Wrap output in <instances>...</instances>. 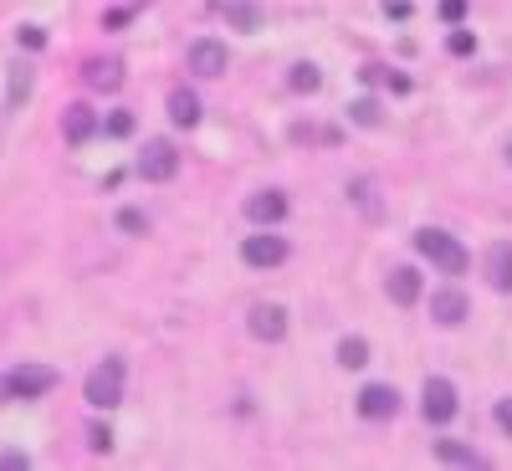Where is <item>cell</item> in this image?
Segmentation results:
<instances>
[{
  "mask_svg": "<svg viewBox=\"0 0 512 471\" xmlns=\"http://www.w3.org/2000/svg\"><path fill=\"white\" fill-rule=\"evenodd\" d=\"M415 251H420L431 267H441L446 277H461L466 267H472V251H466L451 231H441V226H425V231H415Z\"/></svg>",
  "mask_w": 512,
  "mask_h": 471,
  "instance_id": "6da1fadb",
  "label": "cell"
},
{
  "mask_svg": "<svg viewBox=\"0 0 512 471\" xmlns=\"http://www.w3.org/2000/svg\"><path fill=\"white\" fill-rule=\"evenodd\" d=\"M123 359L118 354H108L103 364H93V374H88V384H82V400H88L93 410H113V405H123Z\"/></svg>",
  "mask_w": 512,
  "mask_h": 471,
  "instance_id": "7a4b0ae2",
  "label": "cell"
},
{
  "mask_svg": "<svg viewBox=\"0 0 512 471\" xmlns=\"http://www.w3.org/2000/svg\"><path fill=\"white\" fill-rule=\"evenodd\" d=\"M241 262H246L251 272H272V267H282V262H287V236H277L272 226H256V236L241 241Z\"/></svg>",
  "mask_w": 512,
  "mask_h": 471,
  "instance_id": "3957f363",
  "label": "cell"
},
{
  "mask_svg": "<svg viewBox=\"0 0 512 471\" xmlns=\"http://www.w3.org/2000/svg\"><path fill=\"white\" fill-rule=\"evenodd\" d=\"M57 384H62V374H57L52 364H16V369L6 374L11 400H41V395H52Z\"/></svg>",
  "mask_w": 512,
  "mask_h": 471,
  "instance_id": "277c9868",
  "label": "cell"
},
{
  "mask_svg": "<svg viewBox=\"0 0 512 471\" xmlns=\"http://www.w3.org/2000/svg\"><path fill=\"white\" fill-rule=\"evenodd\" d=\"M456 410H461V400H456V384L446 374H431V379L420 384V415L431 420V425L456 420Z\"/></svg>",
  "mask_w": 512,
  "mask_h": 471,
  "instance_id": "5b68a950",
  "label": "cell"
},
{
  "mask_svg": "<svg viewBox=\"0 0 512 471\" xmlns=\"http://www.w3.org/2000/svg\"><path fill=\"white\" fill-rule=\"evenodd\" d=\"M139 175L149 185H164V180H175L180 175V149L169 144V139H149L144 154H139Z\"/></svg>",
  "mask_w": 512,
  "mask_h": 471,
  "instance_id": "8992f818",
  "label": "cell"
},
{
  "mask_svg": "<svg viewBox=\"0 0 512 471\" xmlns=\"http://www.w3.org/2000/svg\"><path fill=\"white\" fill-rule=\"evenodd\" d=\"M185 62H190V72H195V77H226L231 52H226V41H216V36H200V41H190Z\"/></svg>",
  "mask_w": 512,
  "mask_h": 471,
  "instance_id": "52a82bcc",
  "label": "cell"
},
{
  "mask_svg": "<svg viewBox=\"0 0 512 471\" xmlns=\"http://www.w3.org/2000/svg\"><path fill=\"white\" fill-rule=\"evenodd\" d=\"M246 328H251L256 344H282V338H287V308L282 303H251Z\"/></svg>",
  "mask_w": 512,
  "mask_h": 471,
  "instance_id": "ba28073f",
  "label": "cell"
},
{
  "mask_svg": "<svg viewBox=\"0 0 512 471\" xmlns=\"http://www.w3.org/2000/svg\"><path fill=\"white\" fill-rule=\"evenodd\" d=\"M241 210H246L251 226H282L287 221V195L282 190H251Z\"/></svg>",
  "mask_w": 512,
  "mask_h": 471,
  "instance_id": "9c48e42d",
  "label": "cell"
},
{
  "mask_svg": "<svg viewBox=\"0 0 512 471\" xmlns=\"http://www.w3.org/2000/svg\"><path fill=\"white\" fill-rule=\"evenodd\" d=\"M354 405H359L364 420H395L400 415V390L395 384H364Z\"/></svg>",
  "mask_w": 512,
  "mask_h": 471,
  "instance_id": "30bf717a",
  "label": "cell"
},
{
  "mask_svg": "<svg viewBox=\"0 0 512 471\" xmlns=\"http://www.w3.org/2000/svg\"><path fill=\"white\" fill-rule=\"evenodd\" d=\"M431 318L441 328H461L466 318H472V303H466L461 287H441V292H431Z\"/></svg>",
  "mask_w": 512,
  "mask_h": 471,
  "instance_id": "8fae6325",
  "label": "cell"
},
{
  "mask_svg": "<svg viewBox=\"0 0 512 471\" xmlns=\"http://www.w3.org/2000/svg\"><path fill=\"white\" fill-rule=\"evenodd\" d=\"M482 272H487V287L492 292H512V241H492L487 246Z\"/></svg>",
  "mask_w": 512,
  "mask_h": 471,
  "instance_id": "7c38bea8",
  "label": "cell"
},
{
  "mask_svg": "<svg viewBox=\"0 0 512 471\" xmlns=\"http://www.w3.org/2000/svg\"><path fill=\"white\" fill-rule=\"evenodd\" d=\"M98 123H103V118H98L88 103H72V108L62 113V139H67V144H88V139L98 134Z\"/></svg>",
  "mask_w": 512,
  "mask_h": 471,
  "instance_id": "4fadbf2b",
  "label": "cell"
},
{
  "mask_svg": "<svg viewBox=\"0 0 512 471\" xmlns=\"http://www.w3.org/2000/svg\"><path fill=\"white\" fill-rule=\"evenodd\" d=\"M384 292H390L395 308H415L420 303V272L415 267H395L390 277H384Z\"/></svg>",
  "mask_w": 512,
  "mask_h": 471,
  "instance_id": "5bb4252c",
  "label": "cell"
},
{
  "mask_svg": "<svg viewBox=\"0 0 512 471\" xmlns=\"http://www.w3.org/2000/svg\"><path fill=\"white\" fill-rule=\"evenodd\" d=\"M88 88L93 93H118L123 88V62L118 57H93L88 62Z\"/></svg>",
  "mask_w": 512,
  "mask_h": 471,
  "instance_id": "9a60e30c",
  "label": "cell"
},
{
  "mask_svg": "<svg viewBox=\"0 0 512 471\" xmlns=\"http://www.w3.org/2000/svg\"><path fill=\"white\" fill-rule=\"evenodd\" d=\"M216 11L226 16L231 31H256L262 26V6H256V0H216Z\"/></svg>",
  "mask_w": 512,
  "mask_h": 471,
  "instance_id": "2e32d148",
  "label": "cell"
},
{
  "mask_svg": "<svg viewBox=\"0 0 512 471\" xmlns=\"http://www.w3.org/2000/svg\"><path fill=\"white\" fill-rule=\"evenodd\" d=\"M169 123H175V128H195V123H200V98H195L190 88L169 93Z\"/></svg>",
  "mask_w": 512,
  "mask_h": 471,
  "instance_id": "e0dca14e",
  "label": "cell"
},
{
  "mask_svg": "<svg viewBox=\"0 0 512 471\" xmlns=\"http://www.w3.org/2000/svg\"><path fill=\"white\" fill-rule=\"evenodd\" d=\"M436 461H446V466H482V456L466 441H436Z\"/></svg>",
  "mask_w": 512,
  "mask_h": 471,
  "instance_id": "ac0fdd59",
  "label": "cell"
},
{
  "mask_svg": "<svg viewBox=\"0 0 512 471\" xmlns=\"http://www.w3.org/2000/svg\"><path fill=\"white\" fill-rule=\"evenodd\" d=\"M287 88H292V93H318V88H323V72H318L313 62H292Z\"/></svg>",
  "mask_w": 512,
  "mask_h": 471,
  "instance_id": "d6986e66",
  "label": "cell"
},
{
  "mask_svg": "<svg viewBox=\"0 0 512 471\" xmlns=\"http://www.w3.org/2000/svg\"><path fill=\"white\" fill-rule=\"evenodd\" d=\"M338 364H344V369H364V364H369V344H364L359 333L338 338Z\"/></svg>",
  "mask_w": 512,
  "mask_h": 471,
  "instance_id": "ffe728a7",
  "label": "cell"
},
{
  "mask_svg": "<svg viewBox=\"0 0 512 471\" xmlns=\"http://www.w3.org/2000/svg\"><path fill=\"white\" fill-rule=\"evenodd\" d=\"M26 98H31V67H26V62H16V67H11V88H6V103H11V108H21Z\"/></svg>",
  "mask_w": 512,
  "mask_h": 471,
  "instance_id": "44dd1931",
  "label": "cell"
},
{
  "mask_svg": "<svg viewBox=\"0 0 512 471\" xmlns=\"http://www.w3.org/2000/svg\"><path fill=\"white\" fill-rule=\"evenodd\" d=\"M446 52H451V57H472V52H477V36L466 31V26H451V36H446Z\"/></svg>",
  "mask_w": 512,
  "mask_h": 471,
  "instance_id": "7402d4cb",
  "label": "cell"
},
{
  "mask_svg": "<svg viewBox=\"0 0 512 471\" xmlns=\"http://www.w3.org/2000/svg\"><path fill=\"white\" fill-rule=\"evenodd\" d=\"M118 231L123 236H144L149 231V216H144V210H134V205H123L118 210Z\"/></svg>",
  "mask_w": 512,
  "mask_h": 471,
  "instance_id": "603a6c76",
  "label": "cell"
},
{
  "mask_svg": "<svg viewBox=\"0 0 512 471\" xmlns=\"http://www.w3.org/2000/svg\"><path fill=\"white\" fill-rule=\"evenodd\" d=\"M349 118H354L359 128H379V103H374V98H359V103H349Z\"/></svg>",
  "mask_w": 512,
  "mask_h": 471,
  "instance_id": "cb8c5ba5",
  "label": "cell"
},
{
  "mask_svg": "<svg viewBox=\"0 0 512 471\" xmlns=\"http://www.w3.org/2000/svg\"><path fill=\"white\" fill-rule=\"evenodd\" d=\"M98 128H108L113 139H128V134H134V113H128V108H113L108 123H98Z\"/></svg>",
  "mask_w": 512,
  "mask_h": 471,
  "instance_id": "d4e9b609",
  "label": "cell"
},
{
  "mask_svg": "<svg viewBox=\"0 0 512 471\" xmlns=\"http://www.w3.org/2000/svg\"><path fill=\"white\" fill-rule=\"evenodd\" d=\"M349 195L359 200V210H364V216H379V200H374V180H354V185H349Z\"/></svg>",
  "mask_w": 512,
  "mask_h": 471,
  "instance_id": "484cf974",
  "label": "cell"
},
{
  "mask_svg": "<svg viewBox=\"0 0 512 471\" xmlns=\"http://www.w3.org/2000/svg\"><path fill=\"white\" fill-rule=\"evenodd\" d=\"M16 41H21V47H31V52H41V47H47V31H41V26H21Z\"/></svg>",
  "mask_w": 512,
  "mask_h": 471,
  "instance_id": "4316f807",
  "label": "cell"
},
{
  "mask_svg": "<svg viewBox=\"0 0 512 471\" xmlns=\"http://www.w3.org/2000/svg\"><path fill=\"white\" fill-rule=\"evenodd\" d=\"M461 16H466V0H441V21L446 26H461Z\"/></svg>",
  "mask_w": 512,
  "mask_h": 471,
  "instance_id": "83f0119b",
  "label": "cell"
},
{
  "mask_svg": "<svg viewBox=\"0 0 512 471\" xmlns=\"http://www.w3.org/2000/svg\"><path fill=\"white\" fill-rule=\"evenodd\" d=\"M88 446H93V451H113V431H108V425H93V431H88Z\"/></svg>",
  "mask_w": 512,
  "mask_h": 471,
  "instance_id": "f1b7e54d",
  "label": "cell"
},
{
  "mask_svg": "<svg viewBox=\"0 0 512 471\" xmlns=\"http://www.w3.org/2000/svg\"><path fill=\"white\" fill-rule=\"evenodd\" d=\"M492 415H497V431H502V436H512V395H507V400H497V410H492Z\"/></svg>",
  "mask_w": 512,
  "mask_h": 471,
  "instance_id": "f546056e",
  "label": "cell"
},
{
  "mask_svg": "<svg viewBox=\"0 0 512 471\" xmlns=\"http://www.w3.org/2000/svg\"><path fill=\"white\" fill-rule=\"evenodd\" d=\"M410 0H384V16H390V21H410Z\"/></svg>",
  "mask_w": 512,
  "mask_h": 471,
  "instance_id": "4dcf8cb0",
  "label": "cell"
},
{
  "mask_svg": "<svg viewBox=\"0 0 512 471\" xmlns=\"http://www.w3.org/2000/svg\"><path fill=\"white\" fill-rule=\"evenodd\" d=\"M26 466H31L26 451H6V456H0V471H26Z\"/></svg>",
  "mask_w": 512,
  "mask_h": 471,
  "instance_id": "1f68e13d",
  "label": "cell"
},
{
  "mask_svg": "<svg viewBox=\"0 0 512 471\" xmlns=\"http://www.w3.org/2000/svg\"><path fill=\"white\" fill-rule=\"evenodd\" d=\"M128 16H134V11H108V16H103V26H108V31H118Z\"/></svg>",
  "mask_w": 512,
  "mask_h": 471,
  "instance_id": "d6a6232c",
  "label": "cell"
},
{
  "mask_svg": "<svg viewBox=\"0 0 512 471\" xmlns=\"http://www.w3.org/2000/svg\"><path fill=\"white\" fill-rule=\"evenodd\" d=\"M379 77H384V67H374V62H369V67H359V82H379Z\"/></svg>",
  "mask_w": 512,
  "mask_h": 471,
  "instance_id": "836d02e7",
  "label": "cell"
},
{
  "mask_svg": "<svg viewBox=\"0 0 512 471\" xmlns=\"http://www.w3.org/2000/svg\"><path fill=\"white\" fill-rule=\"evenodd\" d=\"M11 400V390H6V374H0V405H6Z\"/></svg>",
  "mask_w": 512,
  "mask_h": 471,
  "instance_id": "e575fe53",
  "label": "cell"
},
{
  "mask_svg": "<svg viewBox=\"0 0 512 471\" xmlns=\"http://www.w3.org/2000/svg\"><path fill=\"white\" fill-rule=\"evenodd\" d=\"M507 164H512V144H507Z\"/></svg>",
  "mask_w": 512,
  "mask_h": 471,
  "instance_id": "d590c367",
  "label": "cell"
}]
</instances>
